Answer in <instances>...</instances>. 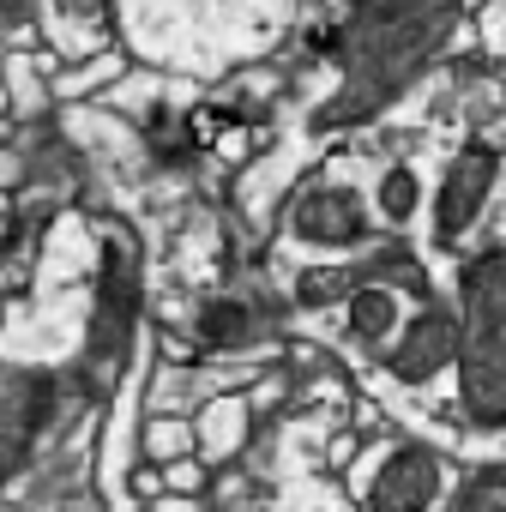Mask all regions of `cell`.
Returning <instances> with one entry per match:
<instances>
[{"mask_svg":"<svg viewBox=\"0 0 506 512\" xmlns=\"http://www.w3.org/2000/svg\"><path fill=\"white\" fill-rule=\"evenodd\" d=\"M434 488H440V470L428 452H392V464L368 488V506L374 512H428Z\"/></svg>","mask_w":506,"mask_h":512,"instance_id":"cell-1","label":"cell"},{"mask_svg":"<svg viewBox=\"0 0 506 512\" xmlns=\"http://www.w3.org/2000/svg\"><path fill=\"white\" fill-rule=\"evenodd\" d=\"M488 175H494V169H488V157H476V151L452 169V181H446V193H440V229H446V235H458V229L476 217V205H482V193H488Z\"/></svg>","mask_w":506,"mask_h":512,"instance_id":"cell-2","label":"cell"},{"mask_svg":"<svg viewBox=\"0 0 506 512\" xmlns=\"http://www.w3.org/2000/svg\"><path fill=\"white\" fill-rule=\"evenodd\" d=\"M302 235H320V241H356L362 235V205L338 187H320L308 205H302Z\"/></svg>","mask_w":506,"mask_h":512,"instance_id":"cell-3","label":"cell"},{"mask_svg":"<svg viewBox=\"0 0 506 512\" xmlns=\"http://www.w3.org/2000/svg\"><path fill=\"white\" fill-rule=\"evenodd\" d=\"M464 512H506V476L476 482V488H470V500H464Z\"/></svg>","mask_w":506,"mask_h":512,"instance_id":"cell-4","label":"cell"},{"mask_svg":"<svg viewBox=\"0 0 506 512\" xmlns=\"http://www.w3.org/2000/svg\"><path fill=\"white\" fill-rule=\"evenodd\" d=\"M151 446H157V452H181V446H187V428H169V422H163V428H151Z\"/></svg>","mask_w":506,"mask_h":512,"instance_id":"cell-5","label":"cell"},{"mask_svg":"<svg viewBox=\"0 0 506 512\" xmlns=\"http://www.w3.org/2000/svg\"><path fill=\"white\" fill-rule=\"evenodd\" d=\"M169 482H175V488H199V470H193V464H181V470H169Z\"/></svg>","mask_w":506,"mask_h":512,"instance_id":"cell-6","label":"cell"}]
</instances>
